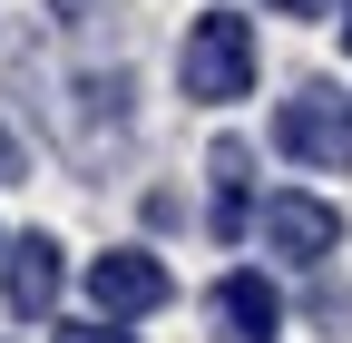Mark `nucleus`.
Returning a JSON list of instances; mask_svg holds the SVG:
<instances>
[{
    "mask_svg": "<svg viewBox=\"0 0 352 343\" xmlns=\"http://www.w3.org/2000/svg\"><path fill=\"white\" fill-rule=\"evenodd\" d=\"M176 89L196 108H235L254 98V20L245 10H196L176 39Z\"/></svg>",
    "mask_w": 352,
    "mask_h": 343,
    "instance_id": "nucleus-1",
    "label": "nucleus"
},
{
    "mask_svg": "<svg viewBox=\"0 0 352 343\" xmlns=\"http://www.w3.org/2000/svg\"><path fill=\"white\" fill-rule=\"evenodd\" d=\"M274 147L294 157V167H323V177H342L352 167V98L342 89H294L284 108H274Z\"/></svg>",
    "mask_w": 352,
    "mask_h": 343,
    "instance_id": "nucleus-2",
    "label": "nucleus"
},
{
    "mask_svg": "<svg viewBox=\"0 0 352 343\" xmlns=\"http://www.w3.org/2000/svg\"><path fill=\"white\" fill-rule=\"evenodd\" d=\"M245 226H264V255H284V265H323V255H342V206L314 196V187H274L264 216H245Z\"/></svg>",
    "mask_w": 352,
    "mask_h": 343,
    "instance_id": "nucleus-3",
    "label": "nucleus"
},
{
    "mask_svg": "<svg viewBox=\"0 0 352 343\" xmlns=\"http://www.w3.org/2000/svg\"><path fill=\"white\" fill-rule=\"evenodd\" d=\"M176 294V275L157 265L147 245H108L98 265H88V304H98V324H138V314H157Z\"/></svg>",
    "mask_w": 352,
    "mask_h": 343,
    "instance_id": "nucleus-4",
    "label": "nucleus"
},
{
    "mask_svg": "<svg viewBox=\"0 0 352 343\" xmlns=\"http://www.w3.org/2000/svg\"><path fill=\"white\" fill-rule=\"evenodd\" d=\"M206 324H215V343H274L284 333V294L264 284L254 265H235V275L206 284Z\"/></svg>",
    "mask_w": 352,
    "mask_h": 343,
    "instance_id": "nucleus-5",
    "label": "nucleus"
},
{
    "mask_svg": "<svg viewBox=\"0 0 352 343\" xmlns=\"http://www.w3.org/2000/svg\"><path fill=\"white\" fill-rule=\"evenodd\" d=\"M10 265H0V294H10V314H59V245L50 236H20V245H0Z\"/></svg>",
    "mask_w": 352,
    "mask_h": 343,
    "instance_id": "nucleus-6",
    "label": "nucleus"
},
{
    "mask_svg": "<svg viewBox=\"0 0 352 343\" xmlns=\"http://www.w3.org/2000/svg\"><path fill=\"white\" fill-rule=\"evenodd\" d=\"M206 167H215V236H245V167H254V157H245V138H226Z\"/></svg>",
    "mask_w": 352,
    "mask_h": 343,
    "instance_id": "nucleus-7",
    "label": "nucleus"
},
{
    "mask_svg": "<svg viewBox=\"0 0 352 343\" xmlns=\"http://www.w3.org/2000/svg\"><path fill=\"white\" fill-rule=\"evenodd\" d=\"M264 10H274V20H323L333 0H264Z\"/></svg>",
    "mask_w": 352,
    "mask_h": 343,
    "instance_id": "nucleus-8",
    "label": "nucleus"
},
{
    "mask_svg": "<svg viewBox=\"0 0 352 343\" xmlns=\"http://www.w3.org/2000/svg\"><path fill=\"white\" fill-rule=\"evenodd\" d=\"M59 343H127V333H118V324H69Z\"/></svg>",
    "mask_w": 352,
    "mask_h": 343,
    "instance_id": "nucleus-9",
    "label": "nucleus"
},
{
    "mask_svg": "<svg viewBox=\"0 0 352 343\" xmlns=\"http://www.w3.org/2000/svg\"><path fill=\"white\" fill-rule=\"evenodd\" d=\"M20 167H30V157H20V138L0 127V177H20Z\"/></svg>",
    "mask_w": 352,
    "mask_h": 343,
    "instance_id": "nucleus-10",
    "label": "nucleus"
},
{
    "mask_svg": "<svg viewBox=\"0 0 352 343\" xmlns=\"http://www.w3.org/2000/svg\"><path fill=\"white\" fill-rule=\"evenodd\" d=\"M333 10H342V50H352V0H333Z\"/></svg>",
    "mask_w": 352,
    "mask_h": 343,
    "instance_id": "nucleus-11",
    "label": "nucleus"
},
{
    "mask_svg": "<svg viewBox=\"0 0 352 343\" xmlns=\"http://www.w3.org/2000/svg\"><path fill=\"white\" fill-rule=\"evenodd\" d=\"M59 10H78V0H59Z\"/></svg>",
    "mask_w": 352,
    "mask_h": 343,
    "instance_id": "nucleus-12",
    "label": "nucleus"
}]
</instances>
